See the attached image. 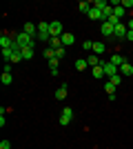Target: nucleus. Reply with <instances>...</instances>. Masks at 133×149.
<instances>
[{"mask_svg": "<svg viewBox=\"0 0 133 149\" xmlns=\"http://www.w3.org/2000/svg\"><path fill=\"white\" fill-rule=\"evenodd\" d=\"M16 38V45H18L20 49H25V47H36V38L29 36V33H25V31H20L18 36H13Z\"/></svg>", "mask_w": 133, "mask_h": 149, "instance_id": "f257e3e1", "label": "nucleus"}, {"mask_svg": "<svg viewBox=\"0 0 133 149\" xmlns=\"http://www.w3.org/2000/svg\"><path fill=\"white\" fill-rule=\"evenodd\" d=\"M100 67L104 69V76H107V78H113V76H118V74H120V69L115 67V65H113L111 60H102V62H100Z\"/></svg>", "mask_w": 133, "mask_h": 149, "instance_id": "f03ea898", "label": "nucleus"}, {"mask_svg": "<svg viewBox=\"0 0 133 149\" xmlns=\"http://www.w3.org/2000/svg\"><path fill=\"white\" fill-rule=\"evenodd\" d=\"M49 33L51 38H62L64 36V27L60 20H53V22H49Z\"/></svg>", "mask_w": 133, "mask_h": 149, "instance_id": "7ed1b4c3", "label": "nucleus"}, {"mask_svg": "<svg viewBox=\"0 0 133 149\" xmlns=\"http://www.w3.org/2000/svg\"><path fill=\"white\" fill-rule=\"evenodd\" d=\"M40 42H49L51 40V33H49V22H40L38 25V36H36Z\"/></svg>", "mask_w": 133, "mask_h": 149, "instance_id": "20e7f679", "label": "nucleus"}, {"mask_svg": "<svg viewBox=\"0 0 133 149\" xmlns=\"http://www.w3.org/2000/svg\"><path fill=\"white\" fill-rule=\"evenodd\" d=\"M71 118H73V109H71V107H64L62 111H60V118H58V123L62 125V127H67V125L71 123Z\"/></svg>", "mask_w": 133, "mask_h": 149, "instance_id": "39448f33", "label": "nucleus"}, {"mask_svg": "<svg viewBox=\"0 0 133 149\" xmlns=\"http://www.w3.org/2000/svg\"><path fill=\"white\" fill-rule=\"evenodd\" d=\"M127 33H129V29H127V25H122V22L115 27V31H113V36L118 38V40H124V38H127Z\"/></svg>", "mask_w": 133, "mask_h": 149, "instance_id": "423d86ee", "label": "nucleus"}, {"mask_svg": "<svg viewBox=\"0 0 133 149\" xmlns=\"http://www.w3.org/2000/svg\"><path fill=\"white\" fill-rule=\"evenodd\" d=\"M22 31H25V33H29V36H38V25H36V22H25V27H22Z\"/></svg>", "mask_w": 133, "mask_h": 149, "instance_id": "0eeeda50", "label": "nucleus"}, {"mask_svg": "<svg viewBox=\"0 0 133 149\" xmlns=\"http://www.w3.org/2000/svg\"><path fill=\"white\" fill-rule=\"evenodd\" d=\"M100 31H102V36H104V38H109V36H113L115 27H113V25H111V22H109V20H107V22H102Z\"/></svg>", "mask_w": 133, "mask_h": 149, "instance_id": "6e6552de", "label": "nucleus"}, {"mask_svg": "<svg viewBox=\"0 0 133 149\" xmlns=\"http://www.w3.org/2000/svg\"><path fill=\"white\" fill-rule=\"evenodd\" d=\"M120 76H122V78H124V76L131 78V76H133V65H131V62H124V65L120 67Z\"/></svg>", "mask_w": 133, "mask_h": 149, "instance_id": "1a4fd4ad", "label": "nucleus"}, {"mask_svg": "<svg viewBox=\"0 0 133 149\" xmlns=\"http://www.w3.org/2000/svg\"><path fill=\"white\" fill-rule=\"evenodd\" d=\"M111 62H113L115 67L120 69V67H122V65H124V62H127V58L122 56V54H113V56H111Z\"/></svg>", "mask_w": 133, "mask_h": 149, "instance_id": "9d476101", "label": "nucleus"}, {"mask_svg": "<svg viewBox=\"0 0 133 149\" xmlns=\"http://www.w3.org/2000/svg\"><path fill=\"white\" fill-rule=\"evenodd\" d=\"M76 42V36L73 33H69V31H64V36H62V47H69V45Z\"/></svg>", "mask_w": 133, "mask_h": 149, "instance_id": "9b49d317", "label": "nucleus"}, {"mask_svg": "<svg viewBox=\"0 0 133 149\" xmlns=\"http://www.w3.org/2000/svg\"><path fill=\"white\" fill-rule=\"evenodd\" d=\"M87 16H89L91 20H102V11H100V9H95V7H91V9H89Z\"/></svg>", "mask_w": 133, "mask_h": 149, "instance_id": "f8f14e48", "label": "nucleus"}, {"mask_svg": "<svg viewBox=\"0 0 133 149\" xmlns=\"http://www.w3.org/2000/svg\"><path fill=\"white\" fill-rule=\"evenodd\" d=\"M56 98L58 100H64V98H67V85H64V82L56 89Z\"/></svg>", "mask_w": 133, "mask_h": 149, "instance_id": "ddd939ff", "label": "nucleus"}, {"mask_svg": "<svg viewBox=\"0 0 133 149\" xmlns=\"http://www.w3.org/2000/svg\"><path fill=\"white\" fill-rule=\"evenodd\" d=\"M87 62H89V67H100V56H95V54H91V56L87 58Z\"/></svg>", "mask_w": 133, "mask_h": 149, "instance_id": "4468645a", "label": "nucleus"}, {"mask_svg": "<svg viewBox=\"0 0 133 149\" xmlns=\"http://www.w3.org/2000/svg\"><path fill=\"white\" fill-rule=\"evenodd\" d=\"M107 51V47H104V42H93V54L95 56H102Z\"/></svg>", "mask_w": 133, "mask_h": 149, "instance_id": "2eb2a0df", "label": "nucleus"}, {"mask_svg": "<svg viewBox=\"0 0 133 149\" xmlns=\"http://www.w3.org/2000/svg\"><path fill=\"white\" fill-rule=\"evenodd\" d=\"M22 54V60H31L33 58V47H25V49H20Z\"/></svg>", "mask_w": 133, "mask_h": 149, "instance_id": "dca6fc26", "label": "nucleus"}, {"mask_svg": "<svg viewBox=\"0 0 133 149\" xmlns=\"http://www.w3.org/2000/svg\"><path fill=\"white\" fill-rule=\"evenodd\" d=\"M87 67H89L87 58H80V60H76V71H84Z\"/></svg>", "mask_w": 133, "mask_h": 149, "instance_id": "f3484780", "label": "nucleus"}, {"mask_svg": "<svg viewBox=\"0 0 133 149\" xmlns=\"http://www.w3.org/2000/svg\"><path fill=\"white\" fill-rule=\"evenodd\" d=\"M49 47H51V49H60V47H62V38H51Z\"/></svg>", "mask_w": 133, "mask_h": 149, "instance_id": "a211bd4d", "label": "nucleus"}, {"mask_svg": "<svg viewBox=\"0 0 133 149\" xmlns=\"http://www.w3.org/2000/svg\"><path fill=\"white\" fill-rule=\"evenodd\" d=\"M91 7H95V9H100V11H102L104 7H109V2H107V0H93V2H91Z\"/></svg>", "mask_w": 133, "mask_h": 149, "instance_id": "6ab92c4d", "label": "nucleus"}, {"mask_svg": "<svg viewBox=\"0 0 133 149\" xmlns=\"http://www.w3.org/2000/svg\"><path fill=\"white\" fill-rule=\"evenodd\" d=\"M124 13H127V9H124V7H113V16H115V18H118V20H120L122 18V16H124Z\"/></svg>", "mask_w": 133, "mask_h": 149, "instance_id": "aec40b11", "label": "nucleus"}, {"mask_svg": "<svg viewBox=\"0 0 133 149\" xmlns=\"http://www.w3.org/2000/svg\"><path fill=\"white\" fill-rule=\"evenodd\" d=\"M78 9H80L82 13H89V9H91V2H89V0H82V2L78 5Z\"/></svg>", "mask_w": 133, "mask_h": 149, "instance_id": "412c9836", "label": "nucleus"}, {"mask_svg": "<svg viewBox=\"0 0 133 149\" xmlns=\"http://www.w3.org/2000/svg\"><path fill=\"white\" fill-rule=\"evenodd\" d=\"M115 89H118V87H115V85H113V82H111V80H109L107 85H104V91H107L109 96H115Z\"/></svg>", "mask_w": 133, "mask_h": 149, "instance_id": "4be33fe9", "label": "nucleus"}, {"mask_svg": "<svg viewBox=\"0 0 133 149\" xmlns=\"http://www.w3.org/2000/svg\"><path fill=\"white\" fill-rule=\"evenodd\" d=\"M44 58H47V60H51V58H56V49H51V47H47V49H44Z\"/></svg>", "mask_w": 133, "mask_h": 149, "instance_id": "5701e85b", "label": "nucleus"}, {"mask_svg": "<svg viewBox=\"0 0 133 149\" xmlns=\"http://www.w3.org/2000/svg\"><path fill=\"white\" fill-rule=\"evenodd\" d=\"M93 78H104V69L102 67H93Z\"/></svg>", "mask_w": 133, "mask_h": 149, "instance_id": "b1692460", "label": "nucleus"}, {"mask_svg": "<svg viewBox=\"0 0 133 149\" xmlns=\"http://www.w3.org/2000/svg\"><path fill=\"white\" fill-rule=\"evenodd\" d=\"M0 80H2V85L7 87V85H11L13 78H11V74H2V78H0Z\"/></svg>", "mask_w": 133, "mask_h": 149, "instance_id": "393cba45", "label": "nucleus"}, {"mask_svg": "<svg viewBox=\"0 0 133 149\" xmlns=\"http://www.w3.org/2000/svg\"><path fill=\"white\" fill-rule=\"evenodd\" d=\"M64 56H67V49H64V47H60V49H56V58H58V60H62Z\"/></svg>", "mask_w": 133, "mask_h": 149, "instance_id": "a878e982", "label": "nucleus"}, {"mask_svg": "<svg viewBox=\"0 0 133 149\" xmlns=\"http://www.w3.org/2000/svg\"><path fill=\"white\" fill-rule=\"evenodd\" d=\"M11 56H13V49H2V58H5V60L11 62Z\"/></svg>", "mask_w": 133, "mask_h": 149, "instance_id": "bb28decb", "label": "nucleus"}, {"mask_svg": "<svg viewBox=\"0 0 133 149\" xmlns=\"http://www.w3.org/2000/svg\"><path fill=\"white\" fill-rule=\"evenodd\" d=\"M22 60V54L20 51H13V56H11V62H20Z\"/></svg>", "mask_w": 133, "mask_h": 149, "instance_id": "cd10ccee", "label": "nucleus"}, {"mask_svg": "<svg viewBox=\"0 0 133 149\" xmlns=\"http://www.w3.org/2000/svg\"><path fill=\"white\" fill-rule=\"evenodd\" d=\"M82 49L91 51V49H93V42H91V40H84V42H82Z\"/></svg>", "mask_w": 133, "mask_h": 149, "instance_id": "c85d7f7f", "label": "nucleus"}, {"mask_svg": "<svg viewBox=\"0 0 133 149\" xmlns=\"http://www.w3.org/2000/svg\"><path fill=\"white\" fill-rule=\"evenodd\" d=\"M111 82H113L115 87H118V85L122 82V76H120V74H118V76H113V78H111Z\"/></svg>", "mask_w": 133, "mask_h": 149, "instance_id": "c756f323", "label": "nucleus"}, {"mask_svg": "<svg viewBox=\"0 0 133 149\" xmlns=\"http://www.w3.org/2000/svg\"><path fill=\"white\" fill-rule=\"evenodd\" d=\"M0 149H11V143L9 140H0Z\"/></svg>", "mask_w": 133, "mask_h": 149, "instance_id": "7c9ffc66", "label": "nucleus"}, {"mask_svg": "<svg viewBox=\"0 0 133 149\" xmlns=\"http://www.w3.org/2000/svg\"><path fill=\"white\" fill-rule=\"evenodd\" d=\"M122 7H124V9H131V7H133V0H122Z\"/></svg>", "mask_w": 133, "mask_h": 149, "instance_id": "2f4dec72", "label": "nucleus"}, {"mask_svg": "<svg viewBox=\"0 0 133 149\" xmlns=\"http://www.w3.org/2000/svg\"><path fill=\"white\" fill-rule=\"evenodd\" d=\"M58 62H60L58 58H51V60H49V67H58Z\"/></svg>", "mask_w": 133, "mask_h": 149, "instance_id": "473e14b6", "label": "nucleus"}, {"mask_svg": "<svg viewBox=\"0 0 133 149\" xmlns=\"http://www.w3.org/2000/svg\"><path fill=\"white\" fill-rule=\"evenodd\" d=\"M0 113H2L0 116V127H5V109H0Z\"/></svg>", "mask_w": 133, "mask_h": 149, "instance_id": "72a5a7b5", "label": "nucleus"}, {"mask_svg": "<svg viewBox=\"0 0 133 149\" xmlns=\"http://www.w3.org/2000/svg\"><path fill=\"white\" fill-rule=\"evenodd\" d=\"M2 74H11V62H7V65H5V71H2Z\"/></svg>", "mask_w": 133, "mask_h": 149, "instance_id": "f704fd0d", "label": "nucleus"}, {"mask_svg": "<svg viewBox=\"0 0 133 149\" xmlns=\"http://www.w3.org/2000/svg\"><path fill=\"white\" fill-rule=\"evenodd\" d=\"M127 29H129V31H133V18L129 20V25H127Z\"/></svg>", "mask_w": 133, "mask_h": 149, "instance_id": "c9c22d12", "label": "nucleus"}, {"mask_svg": "<svg viewBox=\"0 0 133 149\" xmlns=\"http://www.w3.org/2000/svg\"><path fill=\"white\" fill-rule=\"evenodd\" d=\"M127 38H129V40H133V31H129V33H127Z\"/></svg>", "mask_w": 133, "mask_h": 149, "instance_id": "e433bc0d", "label": "nucleus"}]
</instances>
